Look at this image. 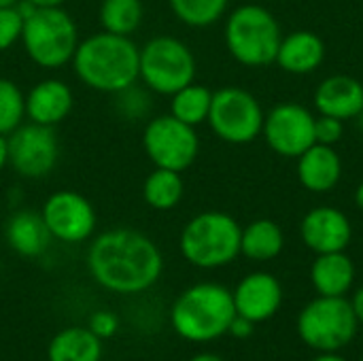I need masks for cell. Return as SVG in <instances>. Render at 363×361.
I'll return each instance as SVG.
<instances>
[{
    "label": "cell",
    "mask_w": 363,
    "mask_h": 361,
    "mask_svg": "<svg viewBox=\"0 0 363 361\" xmlns=\"http://www.w3.org/2000/svg\"><path fill=\"white\" fill-rule=\"evenodd\" d=\"M89 277L106 291L136 296L149 291L164 272L160 247L143 232L113 228L91 238L85 255Z\"/></svg>",
    "instance_id": "6da1fadb"
},
{
    "label": "cell",
    "mask_w": 363,
    "mask_h": 361,
    "mask_svg": "<svg viewBox=\"0 0 363 361\" xmlns=\"http://www.w3.org/2000/svg\"><path fill=\"white\" fill-rule=\"evenodd\" d=\"M138 55L132 36L100 30L79 40L70 66L85 87L113 96L138 81Z\"/></svg>",
    "instance_id": "7a4b0ae2"
},
{
    "label": "cell",
    "mask_w": 363,
    "mask_h": 361,
    "mask_svg": "<svg viewBox=\"0 0 363 361\" xmlns=\"http://www.w3.org/2000/svg\"><path fill=\"white\" fill-rule=\"evenodd\" d=\"M236 317L232 291L219 283H196L187 287L170 309L172 330L187 343L204 345L228 334Z\"/></svg>",
    "instance_id": "3957f363"
},
{
    "label": "cell",
    "mask_w": 363,
    "mask_h": 361,
    "mask_svg": "<svg viewBox=\"0 0 363 361\" xmlns=\"http://www.w3.org/2000/svg\"><path fill=\"white\" fill-rule=\"evenodd\" d=\"M79 40V26L64 6L34 9L23 17L19 43L28 60L38 68L57 70L68 66Z\"/></svg>",
    "instance_id": "277c9868"
},
{
    "label": "cell",
    "mask_w": 363,
    "mask_h": 361,
    "mask_svg": "<svg viewBox=\"0 0 363 361\" xmlns=\"http://www.w3.org/2000/svg\"><path fill=\"white\" fill-rule=\"evenodd\" d=\"M240 223L221 211H204L191 217L179 236V249L185 262L202 270H215L232 264L240 255Z\"/></svg>",
    "instance_id": "5b68a950"
},
{
    "label": "cell",
    "mask_w": 363,
    "mask_h": 361,
    "mask_svg": "<svg viewBox=\"0 0 363 361\" xmlns=\"http://www.w3.org/2000/svg\"><path fill=\"white\" fill-rule=\"evenodd\" d=\"M225 47L230 55L251 68L268 66L277 60L283 32L277 17L262 4H242L225 19Z\"/></svg>",
    "instance_id": "8992f818"
},
{
    "label": "cell",
    "mask_w": 363,
    "mask_h": 361,
    "mask_svg": "<svg viewBox=\"0 0 363 361\" xmlns=\"http://www.w3.org/2000/svg\"><path fill=\"white\" fill-rule=\"evenodd\" d=\"M198 62L187 43L170 34H157L140 47L138 81L155 96H172L196 81Z\"/></svg>",
    "instance_id": "52a82bcc"
},
{
    "label": "cell",
    "mask_w": 363,
    "mask_h": 361,
    "mask_svg": "<svg viewBox=\"0 0 363 361\" xmlns=\"http://www.w3.org/2000/svg\"><path fill=\"white\" fill-rule=\"evenodd\" d=\"M357 317L345 296H319L298 315L296 330L302 343L321 353L345 349L357 334Z\"/></svg>",
    "instance_id": "ba28073f"
},
{
    "label": "cell",
    "mask_w": 363,
    "mask_h": 361,
    "mask_svg": "<svg viewBox=\"0 0 363 361\" xmlns=\"http://www.w3.org/2000/svg\"><path fill=\"white\" fill-rule=\"evenodd\" d=\"M264 117L266 113L251 91L236 85H228L213 91L206 123L223 143L249 145L262 136Z\"/></svg>",
    "instance_id": "9c48e42d"
},
{
    "label": "cell",
    "mask_w": 363,
    "mask_h": 361,
    "mask_svg": "<svg viewBox=\"0 0 363 361\" xmlns=\"http://www.w3.org/2000/svg\"><path fill=\"white\" fill-rule=\"evenodd\" d=\"M143 149L155 168L185 172L200 153V138L196 128L166 113L155 115L145 123Z\"/></svg>",
    "instance_id": "30bf717a"
},
{
    "label": "cell",
    "mask_w": 363,
    "mask_h": 361,
    "mask_svg": "<svg viewBox=\"0 0 363 361\" xmlns=\"http://www.w3.org/2000/svg\"><path fill=\"white\" fill-rule=\"evenodd\" d=\"M40 217L53 240L81 245L96 234L98 215L94 204L74 189H57L43 202Z\"/></svg>",
    "instance_id": "8fae6325"
},
{
    "label": "cell",
    "mask_w": 363,
    "mask_h": 361,
    "mask_svg": "<svg viewBox=\"0 0 363 361\" xmlns=\"http://www.w3.org/2000/svg\"><path fill=\"white\" fill-rule=\"evenodd\" d=\"M9 166L21 179H45L60 160V143L53 128L38 123H21L9 136Z\"/></svg>",
    "instance_id": "7c38bea8"
},
{
    "label": "cell",
    "mask_w": 363,
    "mask_h": 361,
    "mask_svg": "<svg viewBox=\"0 0 363 361\" xmlns=\"http://www.w3.org/2000/svg\"><path fill=\"white\" fill-rule=\"evenodd\" d=\"M262 134L277 155L298 160L315 145V115L298 102H281L266 113Z\"/></svg>",
    "instance_id": "4fadbf2b"
},
{
    "label": "cell",
    "mask_w": 363,
    "mask_h": 361,
    "mask_svg": "<svg viewBox=\"0 0 363 361\" xmlns=\"http://www.w3.org/2000/svg\"><path fill=\"white\" fill-rule=\"evenodd\" d=\"M302 243L317 255L345 251L353 238V226L349 217L334 206L311 209L300 223Z\"/></svg>",
    "instance_id": "5bb4252c"
},
{
    "label": "cell",
    "mask_w": 363,
    "mask_h": 361,
    "mask_svg": "<svg viewBox=\"0 0 363 361\" xmlns=\"http://www.w3.org/2000/svg\"><path fill=\"white\" fill-rule=\"evenodd\" d=\"M236 315L253 321L255 326L277 315L283 304V287L270 272H251L232 291Z\"/></svg>",
    "instance_id": "9a60e30c"
},
{
    "label": "cell",
    "mask_w": 363,
    "mask_h": 361,
    "mask_svg": "<svg viewBox=\"0 0 363 361\" xmlns=\"http://www.w3.org/2000/svg\"><path fill=\"white\" fill-rule=\"evenodd\" d=\"M74 106V94L62 79L49 77L30 87L26 94V117L32 123L55 128L60 126Z\"/></svg>",
    "instance_id": "2e32d148"
},
{
    "label": "cell",
    "mask_w": 363,
    "mask_h": 361,
    "mask_svg": "<svg viewBox=\"0 0 363 361\" xmlns=\"http://www.w3.org/2000/svg\"><path fill=\"white\" fill-rule=\"evenodd\" d=\"M313 104L319 115H330L342 121L355 119L363 109L362 81L349 74L325 77L313 94Z\"/></svg>",
    "instance_id": "e0dca14e"
},
{
    "label": "cell",
    "mask_w": 363,
    "mask_h": 361,
    "mask_svg": "<svg viewBox=\"0 0 363 361\" xmlns=\"http://www.w3.org/2000/svg\"><path fill=\"white\" fill-rule=\"evenodd\" d=\"M342 177V160L336 147L315 143L298 157V181L313 194L332 191Z\"/></svg>",
    "instance_id": "ac0fdd59"
},
{
    "label": "cell",
    "mask_w": 363,
    "mask_h": 361,
    "mask_svg": "<svg viewBox=\"0 0 363 361\" xmlns=\"http://www.w3.org/2000/svg\"><path fill=\"white\" fill-rule=\"evenodd\" d=\"M4 240L21 257H40L53 238L40 217V211L19 209L6 219Z\"/></svg>",
    "instance_id": "d6986e66"
},
{
    "label": "cell",
    "mask_w": 363,
    "mask_h": 361,
    "mask_svg": "<svg viewBox=\"0 0 363 361\" xmlns=\"http://www.w3.org/2000/svg\"><path fill=\"white\" fill-rule=\"evenodd\" d=\"M325 60V43L311 30H296L283 36L277 64L289 74H311Z\"/></svg>",
    "instance_id": "ffe728a7"
},
{
    "label": "cell",
    "mask_w": 363,
    "mask_h": 361,
    "mask_svg": "<svg viewBox=\"0 0 363 361\" xmlns=\"http://www.w3.org/2000/svg\"><path fill=\"white\" fill-rule=\"evenodd\" d=\"M311 283L319 296H347L355 283V264L345 251L321 253L313 262Z\"/></svg>",
    "instance_id": "44dd1931"
},
{
    "label": "cell",
    "mask_w": 363,
    "mask_h": 361,
    "mask_svg": "<svg viewBox=\"0 0 363 361\" xmlns=\"http://www.w3.org/2000/svg\"><path fill=\"white\" fill-rule=\"evenodd\" d=\"M102 353V340L81 326L60 330L47 347L49 361H100Z\"/></svg>",
    "instance_id": "7402d4cb"
},
{
    "label": "cell",
    "mask_w": 363,
    "mask_h": 361,
    "mask_svg": "<svg viewBox=\"0 0 363 361\" xmlns=\"http://www.w3.org/2000/svg\"><path fill=\"white\" fill-rule=\"evenodd\" d=\"M285 234L272 219H255L240 234V253L253 262H270L281 255Z\"/></svg>",
    "instance_id": "603a6c76"
},
{
    "label": "cell",
    "mask_w": 363,
    "mask_h": 361,
    "mask_svg": "<svg viewBox=\"0 0 363 361\" xmlns=\"http://www.w3.org/2000/svg\"><path fill=\"white\" fill-rule=\"evenodd\" d=\"M185 194L181 172L168 168H153L143 183V200L153 211H172L179 206Z\"/></svg>",
    "instance_id": "cb8c5ba5"
},
{
    "label": "cell",
    "mask_w": 363,
    "mask_h": 361,
    "mask_svg": "<svg viewBox=\"0 0 363 361\" xmlns=\"http://www.w3.org/2000/svg\"><path fill=\"white\" fill-rule=\"evenodd\" d=\"M145 19L143 0H102L98 9V21L104 32L132 36Z\"/></svg>",
    "instance_id": "d4e9b609"
},
{
    "label": "cell",
    "mask_w": 363,
    "mask_h": 361,
    "mask_svg": "<svg viewBox=\"0 0 363 361\" xmlns=\"http://www.w3.org/2000/svg\"><path fill=\"white\" fill-rule=\"evenodd\" d=\"M211 102H213V91L206 85L194 81L170 96V115L191 128H198L206 123L211 113Z\"/></svg>",
    "instance_id": "484cf974"
},
{
    "label": "cell",
    "mask_w": 363,
    "mask_h": 361,
    "mask_svg": "<svg viewBox=\"0 0 363 361\" xmlns=\"http://www.w3.org/2000/svg\"><path fill=\"white\" fill-rule=\"evenodd\" d=\"M172 15L189 28H208L217 23L230 0H168Z\"/></svg>",
    "instance_id": "4316f807"
},
{
    "label": "cell",
    "mask_w": 363,
    "mask_h": 361,
    "mask_svg": "<svg viewBox=\"0 0 363 361\" xmlns=\"http://www.w3.org/2000/svg\"><path fill=\"white\" fill-rule=\"evenodd\" d=\"M153 91L147 89L140 81L128 85L125 89L113 94V109L115 113L128 121V123H138V121H149L153 113Z\"/></svg>",
    "instance_id": "83f0119b"
},
{
    "label": "cell",
    "mask_w": 363,
    "mask_h": 361,
    "mask_svg": "<svg viewBox=\"0 0 363 361\" xmlns=\"http://www.w3.org/2000/svg\"><path fill=\"white\" fill-rule=\"evenodd\" d=\"M26 119V94L21 87L0 77V134L9 136L13 130H17Z\"/></svg>",
    "instance_id": "f1b7e54d"
},
{
    "label": "cell",
    "mask_w": 363,
    "mask_h": 361,
    "mask_svg": "<svg viewBox=\"0 0 363 361\" xmlns=\"http://www.w3.org/2000/svg\"><path fill=\"white\" fill-rule=\"evenodd\" d=\"M23 17L15 6H0V53L9 51L13 45L21 40Z\"/></svg>",
    "instance_id": "f546056e"
},
{
    "label": "cell",
    "mask_w": 363,
    "mask_h": 361,
    "mask_svg": "<svg viewBox=\"0 0 363 361\" xmlns=\"http://www.w3.org/2000/svg\"><path fill=\"white\" fill-rule=\"evenodd\" d=\"M345 136V121L330 117V115H317L315 117V143L336 147Z\"/></svg>",
    "instance_id": "4dcf8cb0"
},
{
    "label": "cell",
    "mask_w": 363,
    "mask_h": 361,
    "mask_svg": "<svg viewBox=\"0 0 363 361\" xmlns=\"http://www.w3.org/2000/svg\"><path fill=\"white\" fill-rule=\"evenodd\" d=\"M87 328L100 338V340H108L117 334L119 330V317L113 313V311H96L91 317H89V323Z\"/></svg>",
    "instance_id": "1f68e13d"
},
{
    "label": "cell",
    "mask_w": 363,
    "mask_h": 361,
    "mask_svg": "<svg viewBox=\"0 0 363 361\" xmlns=\"http://www.w3.org/2000/svg\"><path fill=\"white\" fill-rule=\"evenodd\" d=\"M253 330H255V323H253V321H249V319L236 315V317L232 319V323H230L228 334L234 336V338H238V340H242V338H249V336L253 334Z\"/></svg>",
    "instance_id": "d6a6232c"
},
{
    "label": "cell",
    "mask_w": 363,
    "mask_h": 361,
    "mask_svg": "<svg viewBox=\"0 0 363 361\" xmlns=\"http://www.w3.org/2000/svg\"><path fill=\"white\" fill-rule=\"evenodd\" d=\"M351 306H353V313H355L357 321L363 323V287H359V289L355 291V296H353V300H351Z\"/></svg>",
    "instance_id": "836d02e7"
},
{
    "label": "cell",
    "mask_w": 363,
    "mask_h": 361,
    "mask_svg": "<svg viewBox=\"0 0 363 361\" xmlns=\"http://www.w3.org/2000/svg\"><path fill=\"white\" fill-rule=\"evenodd\" d=\"M9 166V138L0 134V172Z\"/></svg>",
    "instance_id": "e575fe53"
},
{
    "label": "cell",
    "mask_w": 363,
    "mask_h": 361,
    "mask_svg": "<svg viewBox=\"0 0 363 361\" xmlns=\"http://www.w3.org/2000/svg\"><path fill=\"white\" fill-rule=\"evenodd\" d=\"M32 2L36 9H51V6H64L68 0H28Z\"/></svg>",
    "instance_id": "d590c367"
},
{
    "label": "cell",
    "mask_w": 363,
    "mask_h": 361,
    "mask_svg": "<svg viewBox=\"0 0 363 361\" xmlns=\"http://www.w3.org/2000/svg\"><path fill=\"white\" fill-rule=\"evenodd\" d=\"M313 361H347L342 355H338V353H321V355H317Z\"/></svg>",
    "instance_id": "8d00e7d4"
},
{
    "label": "cell",
    "mask_w": 363,
    "mask_h": 361,
    "mask_svg": "<svg viewBox=\"0 0 363 361\" xmlns=\"http://www.w3.org/2000/svg\"><path fill=\"white\" fill-rule=\"evenodd\" d=\"M189 361H225V360H223V357H219V355H215V353H200V355L191 357Z\"/></svg>",
    "instance_id": "74e56055"
},
{
    "label": "cell",
    "mask_w": 363,
    "mask_h": 361,
    "mask_svg": "<svg viewBox=\"0 0 363 361\" xmlns=\"http://www.w3.org/2000/svg\"><path fill=\"white\" fill-rule=\"evenodd\" d=\"M355 206L363 213V181L357 185V189H355Z\"/></svg>",
    "instance_id": "f35d334b"
},
{
    "label": "cell",
    "mask_w": 363,
    "mask_h": 361,
    "mask_svg": "<svg viewBox=\"0 0 363 361\" xmlns=\"http://www.w3.org/2000/svg\"><path fill=\"white\" fill-rule=\"evenodd\" d=\"M355 121H357V128H359V130H362V132H363V109H362V111H359V115L355 117Z\"/></svg>",
    "instance_id": "ab89813d"
},
{
    "label": "cell",
    "mask_w": 363,
    "mask_h": 361,
    "mask_svg": "<svg viewBox=\"0 0 363 361\" xmlns=\"http://www.w3.org/2000/svg\"><path fill=\"white\" fill-rule=\"evenodd\" d=\"M19 0H0V6H15Z\"/></svg>",
    "instance_id": "60d3db41"
},
{
    "label": "cell",
    "mask_w": 363,
    "mask_h": 361,
    "mask_svg": "<svg viewBox=\"0 0 363 361\" xmlns=\"http://www.w3.org/2000/svg\"><path fill=\"white\" fill-rule=\"evenodd\" d=\"M362 85H363V79H362Z\"/></svg>",
    "instance_id": "b9f144b4"
},
{
    "label": "cell",
    "mask_w": 363,
    "mask_h": 361,
    "mask_svg": "<svg viewBox=\"0 0 363 361\" xmlns=\"http://www.w3.org/2000/svg\"><path fill=\"white\" fill-rule=\"evenodd\" d=\"M359 361H363V360H359Z\"/></svg>",
    "instance_id": "7bdbcfd3"
}]
</instances>
